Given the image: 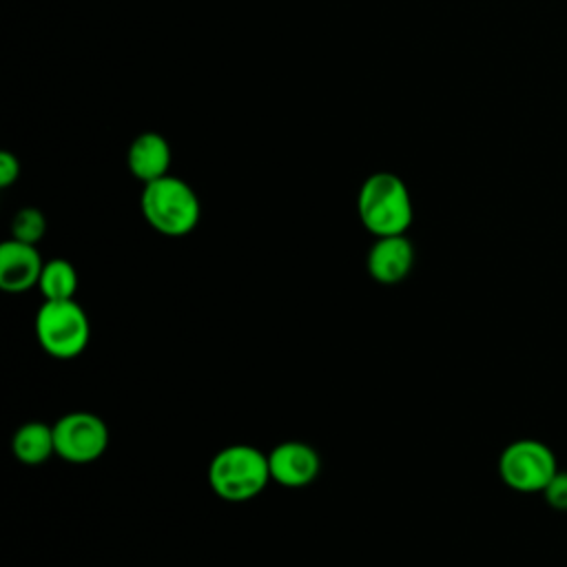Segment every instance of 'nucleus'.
<instances>
[{"label": "nucleus", "mask_w": 567, "mask_h": 567, "mask_svg": "<svg viewBox=\"0 0 567 567\" xmlns=\"http://www.w3.org/2000/svg\"><path fill=\"white\" fill-rule=\"evenodd\" d=\"M556 472V454L538 439L512 441L498 456L501 481L520 494H543Z\"/></svg>", "instance_id": "39448f33"}, {"label": "nucleus", "mask_w": 567, "mask_h": 567, "mask_svg": "<svg viewBox=\"0 0 567 567\" xmlns=\"http://www.w3.org/2000/svg\"><path fill=\"white\" fill-rule=\"evenodd\" d=\"M55 456L62 461L84 465L97 461L109 447L106 423L86 410H75L62 414L53 423Z\"/></svg>", "instance_id": "423d86ee"}, {"label": "nucleus", "mask_w": 567, "mask_h": 567, "mask_svg": "<svg viewBox=\"0 0 567 567\" xmlns=\"http://www.w3.org/2000/svg\"><path fill=\"white\" fill-rule=\"evenodd\" d=\"M270 478L284 487L310 485L321 472L319 452L303 441H284L268 452Z\"/></svg>", "instance_id": "0eeeda50"}, {"label": "nucleus", "mask_w": 567, "mask_h": 567, "mask_svg": "<svg viewBox=\"0 0 567 567\" xmlns=\"http://www.w3.org/2000/svg\"><path fill=\"white\" fill-rule=\"evenodd\" d=\"M42 257L33 244L7 239L0 246V288L9 295H20L38 286L42 275Z\"/></svg>", "instance_id": "1a4fd4ad"}, {"label": "nucleus", "mask_w": 567, "mask_h": 567, "mask_svg": "<svg viewBox=\"0 0 567 567\" xmlns=\"http://www.w3.org/2000/svg\"><path fill=\"white\" fill-rule=\"evenodd\" d=\"M140 208L146 224L166 237H184L193 233L202 217L197 193L175 175H164L144 184Z\"/></svg>", "instance_id": "7ed1b4c3"}, {"label": "nucleus", "mask_w": 567, "mask_h": 567, "mask_svg": "<svg viewBox=\"0 0 567 567\" xmlns=\"http://www.w3.org/2000/svg\"><path fill=\"white\" fill-rule=\"evenodd\" d=\"M206 476L210 489L228 503L250 501L272 481L268 454L248 443H233L217 450L208 463Z\"/></svg>", "instance_id": "f03ea898"}, {"label": "nucleus", "mask_w": 567, "mask_h": 567, "mask_svg": "<svg viewBox=\"0 0 567 567\" xmlns=\"http://www.w3.org/2000/svg\"><path fill=\"white\" fill-rule=\"evenodd\" d=\"M357 213L363 228L374 237L405 235L414 219L410 190L405 182L390 171L365 177L357 195Z\"/></svg>", "instance_id": "f257e3e1"}, {"label": "nucleus", "mask_w": 567, "mask_h": 567, "mask_svg": "<svg viewBox=\"0 0 567 567\" xmlns=\"http://www.w3.org/2000/svg\"><path fill=\"white\" fill-rule=\"evenodd\" d=\"M126 166L131 175L142 184H148L168 175L171 146L166 137L155 131L140 133L126 151Z\"/></svg>", "instance_id": "9d476101"}, {"label": "nucleus", "mask_w": 567, "mask_h": 567, "mask_svg": "<svg viewBox=\"0 0 567 567\" xmlns=\"http://www.w3.org/2000/svg\"><path fill=\"white\" fill-rule=\"evenodd\" d=\"M412 266L414 246L405 235L377 237L365 255L368 275L383 286L401 284L412 272Z\"/></svg>", "instance_id": "6e6552de"}, {"label": "nucleus", "mask_w": 567, "mask_h": 567, "mask_svg": "<svg viewBox=\"0 0 567 567\" xmlns=\"http://www.w3.org/2000/svg\"><path fill=\"white\" fill-rule=\"evenodd\" d=\"M38 290L47 301H62L75 299L78 290V272L71 261L66 259H49L42 266V275L38 281Z\"/></svg>", "instance_id": "f8f14e48"}, {"label": "nucleus", "mask_w": 567, "mask_h": 567, "mask_svg": "<svg viewBox=\"0 0 567 567\" xmlns=\"http://www.w3.org/2000/svg\"><path fill=\"white\" fill-rule=\"evenodd\" d=\"M35 339L40 348L53 359L80 357L91 339V321L75 299L42 301L35 312Z\"/></svg>", "instance_id": "20e7f679"}, {"label": "nucleus", "mask_w": 567, "mask_h": 567, "mask_svg": "<svg viewBox=\"0 0 567 567\" xmlns=\"http://www.w3.org/2000/svg\"><path fill=\"white\" fill-rule=\"evenodd\" d=\"M11 452L24 465H40L55 454L53 425L44 421L22 423L11 436Z\"/></svg>", "instance_id": "9b49d317"}, {"label": "nucleus", "mask_w": 567, "mask_h": 567, "mask_svg": "<svg viewBox=\"0 0 567 567\" xmlns=\"http://www.w3.org/2000/svg\"><path fill=\"white\" fill-rule=\"evenodd\" d=\"M543 496L549 507L558 512H567V472L558 470L554 478L547 483V487L543 489Z\"/></svg>", "instance_id": "4468645a"}, {"label": "nucleus", "mask_w": 567, "mask_h": 567, "mask_svg": "<svg viewBox=\"0 0 567 567\" xmlns=\"http://www.w3.org/2000/svg\"><path fill=\"white\" fill-rule=\"evenodd\" d=\"M44 233H47V219L40 208L24 206L11 219V239L35 246L44 237Z\"/></svg>", "instance_id": "ddd939ff"}, {"label": "nucleus", "mask_w": 567, "mask_h": 567, "mask_svg": "<svg viewBox=\"0 0 567 567\" xmlns=\"http://www.w3.org/2000/svg\"><path fill=\"white\" fill-rule=\"evenodd\" d=\"M20 177V162L13 153L2 151L0 153V186L9 188Z\"/></svg>", "instance_id": "2eb2a0df"}]
</instances>
